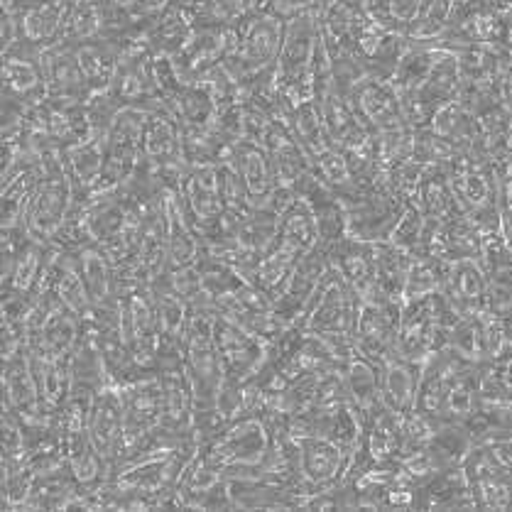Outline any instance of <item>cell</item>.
<instances>
[{"label":"cell","mask_w":512,"mask_h":512,"mask_svg":"<svg viewBox=\"0 0 512 512\" xmlns=\"http://www.w3.org/2000/svg\"><path fill=\"white\" fill-rule=\"evenodd\" d=\"M214 319V309H192V319L184 334L182 366L194 390V415L216 407V397L226 380L214 336Z\"/></svg>","instance_id":"obj_1"},{"label":"cell","mask_w":512,"mask_h":512,"mask_svg":"<svg viewBox=\"0 0 512 512\" xmlns=\"http://www.w3.org/2000/svg\"><path fill=\"white\" fill-rule=\"evenodd\" d=\"M199 451L211 464L223 468L228 478L260 476V466L270 451V427L263 415H245Z\"/></svg>","instance_id":"obj_2"},{"label":"cell","mask_w":512,"mask_h":512,"mask_svg":"<svg viewBox=\"0 0 512 512\" xmlns=\"http://www.w3.org/2000/svg\"><path fill=\"white\" fill-rule=\"evenodd\" d=\"M339 196L346 214V236L366 243L390 241L397 221L402 219L410 204L392 194L388 187H361L356 184Z\"/></svg>","instance_id":"obj_3"},{"label":"cell","mask_w":512,"mask_h":512,"mask_svg":"<svg viewBox=\"0 0 512 512\" xmlns=\"http://www.w3.org/2000/svg\"><path fill=\"white\" fill-rule=\"evenodd\" d=\"M282 37H285V18H280L277 13L245 18L238 25L236 49L228 54L223 67L241 86L258 79L260 74L270 72L277 64Z\"/></svg>","instance_id":"obj_4"},{"label":"cell","mask_w":512,"mask_h":512,"mask_svg":"<svg viewBox=\"0 0 512 512\" xmlns=\"http://www.w3.org/2000/svg\"><path fill=\"white\" fill-rule=\"evenodd\" d=\"M358 307H361V297L348 287L339 272L331 268L321 280L319 290L304 307L297 326L319 336H351L353 339Z\"/></svg>","instance_id":"obj_5"},{"label":"cell","mask_w":512,"mask_h":512,"mask_svg":"<svg viewBox=\"0 0 512 512\" xmlns=\"http://www.w3.org/2000/svg\"><path fill=\"white\" fill-rule=\"evenodd\" d=\"M143 125L145 111L140 108H123L118 113L116 121L108 128L106 167L86 199L118 192L138 172L140 162H143Z\"/></svg>","instance_id":"obj_6"},{"label":"cell","mask_w":512,"mask_h":512,"mask_svg":"<svg viewBox=\"0 0 512 512\" xmlns=\"http://www.w3.org/2000/svg\"><path fill=\"white\" fill-rule=\"evenodd\" d=\"M74 206L76 192L67 172V162H64L54 170H47L37 182L25 214V231L37 241L49 243L64 226V221L72 216Z\"/></svg>","instance_id":"obj_7"},{"label":"cell","mask_w":512,"mask_h":512,"mask_svg":"<svg viewBox=\"0 0 512 512\" xmlns=\"http://www.w3.org/2000/svg\"><path fill=\"white\" fill-rule=\"evenodd\" d=\"M143 162L160 174L165 187H179L187 170L182 152V125L167 106L145 111Z\"/></svg>","instance_id":"obj_8"},{"label":"cell","mask_w":512,"mask_h":512,"mask_svg":"<svg viewBox=\"0 0 512 512\" xmlns=\"http://www.w3.org/2000/svg\"><path fill=\"white\" fill-rule=\"evenodd\" d=\"M353 111L373 135H390L410 128L405 106L390 79L368 74L348 96Z\"/></svg>","instance_id":"obj_9"},{"label":"cell","mask_w":512,"mask_h":512,"mask_svg":"<svg viewBox=\"0 0 512 512\" xmlns=\"http://www.w3.org/2000/svg\"><path fill=\"white\" fill-rule=\"evenodd\" d=\"M238 27L233 25H199L187 40V45L172 57L174 67L184 81H199L214 72L236 49Z\"/></svg>","instance_id":"obj_10"},{"label":"cell","mask_w":512,"mask_h":512,"mask_svg":"<svg viewBox=\"0 0 512 512\" xmlns=\"http://www.w3.org/2000/svg\"><path fill=\"white\" fill-rule=\"evenodd\" d=\"M214 336L216 346H219L223 375L228 380H243L253 378L255 373H260V368L268 363L270 356V341L258 339V336L248 334L238 324H233L231 319L216 314L214 319Z\"/></svg>","instance_id":"obj_11"},{"label":"cell","mask_w":512,"mask_h":512,"mask_svg":"<svg viewBox=\"0 0 512 512\" xmlns=\"http://www.w3.org/2000/svg\"><path fill=\"white\" fill-rule=\"evenodd\" d=\"M402 304L385 299H361L356 317V348L373 363H383L397 353V331H400Z\"/></svg>","instance_id":"obj_12"},{"label":"cell","mask_w":512,"mask_h":512,"mask_svg":"<svg viewBox=\"0 0 512 512\" xmlns=\"http://www.w3.org/2000/svg\"><path fill=\"white\" fill-rule=\"evenodd\" d=\"M118 390H121L125 410V454L130 446L138 444L140 439L155 432L162 424V415H165V388H162L160 373H155L135 380V383L121 385Z\"/></svg>","instance_id":"obj_13"},{"label":"cell","mask_w":512,"mask_h":512,"mask_svg":"<svg viewBox=\"0 0 512 512\" xmlns=\"http://www.w3.org/2000/svg\"><path fill=\"white\" fill-rule=\"evenodd\" d=\"M3 410L13 412L23 424L57 422V417L49 415L42 405L27 348L18 356L3 361Z\"/></svg>","instance_id":"obj_14"},{"label":"cell","mask_w":512,"mask_h":512,"mask_svg":"<svg viewBox=\"0 0 512 512\" xmlns=\"http://www.w3.org/2000/svg\"><path fill=\"white\" fill-rule=\"evenodd\" d=\"M294 439H297L299 449V471L309 488L321 490L346 478L353 454H348L343 446L326 437H317V434Z\"/></svg>","instance_id":"obj_15"},{"label":"cell","mask_w":512,"mask_h":512,"mask_svg":"<svg viewBox=\"0 0 512 512\" xmlns=\"http://www.w3.org/2000/svg\"><path fill=\"white\" fill-rule=\"evenodd\" d=\"M177 189L199 233L214 226L226 214L219 184V167L216 165H187Z\"/></svg>","instance_id":"obj_16"},{"label":"cell","mask_w":512,"mask_h":512,"mask_svg":"<svg viewBox=\"0 0 512 512\" xmlns=\"http://www.w3.org/2000/svg\"><path fill=\"white\" fill-rule=\"evenodd\" d=\"M329 270H331L329 248H324L321 243L299 260L297 268L292 270L285 292H282V297L277 299L275 304L277 314H280V319L285 321V324L290 326L297 324L299 317H302L304 307H307L309 299L314 297V292L319 290L321 280H324Z\"/></svg>","instance_id":"obj_17"},{"label":"cell","mask_w":512,"mask_h":512,"mask_svg":"<svg viewBox=\"0 0 512 512\" xmlns=\"http://www.w3.org/2000/svg\"><path fill=\"white\" fill-rule=\"evenodd\" d=\"M228 162L236 167L238 177H241L245 192H248L255 209L268 206L272 194L280 189L268 150L258 143H250V140H238L231 147V152H228Z\"/></svg>","instance_id":"obj_18"},{"label":"cell","mask_w":512,"mask_h":512,"mask_svg":"<svg viewBox=\"0 0 512 512\" xmlns=\"http://www.w3.org/2000/svg\"><path fill=\"white\" fill-rule=\"evenodd\" d=\"M89 439L108 464H116L125 444V410L121 390L108 385L96 395L89 422Z\"/></svg>","instance_id":"obj_19"},{"label":"cell","mask_w":512,"mask_h":512,"mask_svg":"<svg viewBox=\"0 0 512 512\" xmlns=\"http://www.w3.org/2000/svg\"><path fill=\"white\" fill-rule=\"evenodd\" d=\"M441 294L459 314L486 312L488 275L481 260H449Z\"/></svg>","instance_id":"obj_20"},{"label":"cell","mask_w":512,"mask_h":512,"mask_svg":"<svg viewBox=\"0 0 512 512\" xmlns=\"http://www.w3.org/2000/svg\"><path fill=\"white\" fill-rule=\"evenodd\" d=\"M329 260L343 280L361 299L373 297L375 292V245L343 236L329 245Z\"/></svg>","instance_id":"obj_21"},{"label":"cell","mask_w":512,"mask_h":512,"mask_svg":"<svg viewBox=\"0 0 512 512\" xmlns=\"http://www.w3.org/2000/svg\"><path fill=\"white\" fill-rule=\"evenodd\" d=\"M76 0H37L18 15L20 37L35 42L37 47H52L67 35Z\"/></svg>","instance_id":"obj_22"},{"label":"cell","mask_w":512,"mask_h":512,"mask_svg":"<svg viewBox=\"0 0 512 512\" xmlns=\"http://www.w3.org/2000/svg\"><path fill=\"white\" fill-rule=\"evenodd\" d=\"M343 385L356 415L361 417L363 427L380 410H383V380H380V366L363 353H356L343 368Z\"/></svg>","instance_id":"obj_23"},{"label":"cell","mask_w":512,"mask_h":512,"mask_svg":"<svg viewBox=\"0 0 512 512\" xmlns=\"http://www.w3.org/2000/svg\"><path fill=\"white\" fill-rule=\"evenodd\" d=\"M42 72H45L47 96L79 98V101H86L91 96L72 42L62 40L57 45L45 47V52H42Z\"/></svg>","instance_id":"obj_24"},{"label":"cell","mask_w":512,"mask_h":512,"mask_svg":"<svg viewBox=\"0 0 512 512\" xmlns=\"http://www.w3.org/2000/svg\"><path fill=\"white\" fill-rule=\"evenodd\" d=\"M419 363L407 361L400 353H392L380 363V380H383V405L395 415L407 417L417 410L419 388Z\"/></svg>","instance_id":"obj_25"},{"label":"cell","mask_w":512,"mask_h":512,"mask_svg":"<svg viewBox=\"0 0 512 512\" xmlns=\"http://www.w3.org/2000/svg\"><path fill=\"white\" fill-rule=\"evenodd\" d=\"M74 260V268L84 282L91 304L101 307L116 299V270L106 250L96 243H86L76 250H67Z\"/></svg>","instance_id":"obj_26"},{"label":"cell","mask_w":512,"mask_h":512,"mask_svg":"<svg viewBox=\"0 0 512 512\" xmlns=\"http://www.w3.org/2000/svg\"><path fill=\"white\" fill-rule=\"evenodd\" d=\"M106 143L108 133H94L64 150V162H67V172L72 177L76 201H84L101 179L103 167H106Z\"/></svg>","instance_id":"obj_27"},{"label":"cell","mask_w":512,"mask_h":512,"mask_svg":"<svg viewBox=\"0 0 512 512\" xmlns=\"http://www.w3.org/2000/svg\"><path fill=\"white\" fill-rule=\"evenodd\" d=\"M375 245V292L368 299H385V302L402 304L405 302V285L407 275H410L412 258L395 243L383 241Z\"/></svg>","instance_id":"obj_28"},{"label":"cell","mask_w":512,"mask_h":512,"mask_svg":"<svg viewBox=\"0 0 512 512\" xmlns=\"http://www.w3.org/2000/svg\"><path fill=\"white\" fill-rule=\"evenodd\" d=\"M412 204L422 211L427 219L434 221H451L456 219L459 214H464L456 201L454 187H451V179H449V170L444 165H429L424 170L422 179L417 184V192Z\"/></svg>","instance_id":"obj_29"},{"label":"cell","mask_w":512,"mask_h":512,"mask_svg":"<svg viewBox=\"0 0 512 512\" xmlns=\"http://www.w3.org/2000/svg\"><path fill=\"white\" fill-rule=\"evenodd\" d=\"M76 47V59H79L81 74H84L86 86L91 94H101V91L111 89L113 79H116L118 67H121V52L123 49L116 42L106 40V37H96V40L79 42Z\"/></svg>","instance_id":"obj_30"},{"label":"cell","mask_w":512,"mask_h":512,"mask_svg":"<svg viewBox=\"0 0 512 512\" xmlns=\"http://www.w3.org/2000/svg\"><path fill=\"white\" fill-rule=\"evenodd\" d=\"M162 388H165V415L162 429L174 434H194V390L184 366L160 370Z\"/></svg>","instance_id":"obj_31"},{"label":"cell","mask_w":512,"mask_h":512,"mask_svg":"<svg viewBox=\"0 0 512 512\" xmlns=\"http://www.w3.org/2000/svg\"><path fill=\"white\" fill-rule=\"evenodd\" d=\"M165 103L182 128H206L219 118V106L201 81H182Z\"/></svg>","instance_id":"obj_32"},{"label":"cell","mask_w":512,"mask_h":512,"mask_svg":"<svg viewBox=\"0 0 512 512\" xmlns=\"http://www.w3.org/2000/svg\"><path fill=\"white\" fill-rule=\"evenodd\" d=\"M30 363H32V373H35L37 388H40L42 395V405L49 415L57 417L59 407L64 405V400L69 397V392L74 388V378H72V366L69 361H62V358H49L45 353L30 351Z\"/></svg>","instance_id":"obj_33"},{"label":"cell","mask_w":512,"mask_h":512,"mask_svg":"<svg viewBox=\"0 0 512 512\" xmlns=\"http://www.w3.org/2000/svg\"><path fill=\"white\" fill-rule=\"evenodd\" d=\"M446 346L468 363H490L488 314H459L446 331Z\"/></svg>","instance_id":"obj_34"},{"label":"cell","mask_w":512,"mask_h":512,"mask_svg":"<svg viewBox=\"0 0 512 512\" xmlns=\"http://www.w3.org/2000/svg\"><path fill=\"white\" fill-rule=\"evenodd\" d=\"M69 366H72V378L74 385H84V388L98 390L111 385V375H108L106 356L101 351V343L94 336V331L86 326L84 339H81L76 351L69 358Z\"/></svg>","instance_id":"obj_35"},{"label":"cell","mask_w":512,"mask_h":512,"mask_svg":"<svg viewBox=\"0 0 512 512\" xmlns=\"http://www.w3.org/2000/svg\"><path fill=\"white\" fill-rule=\"evenodd\" d=\"M98 390L84 388V385H74L64 405L57 412V429L62 432L64 441L89 434L91 412H94Z\"/></svg>","instance_id":"obj_36"},{"label":"cell","mask_w":512,"mask_h":512,"mask_svg":"<svg viewBox=\"0 0 512 512\" xmlns=\"http://www.w3.org/2000/svg\"><path fill=\"white\" fill-rule=\"evenodd\" d=\"M446 268H449V260L446 258H437V255H417L415 263H412L410 268V275H407L405 302L407 299L429 297V294L441 292Z\"/></svg>","instance_id":"obj_37"},{"label":"cell","mask_w":512,"mask_h":512,"mask_svg":"<svg viewBox=\"0 0 512 512\" xmlns=\"http://www.w3.org/2000/svg\"><path fill=\"white\" fill-rule=\"evenodd\" d=\"M456 0H422L415 23L407 30L412 42H437L451 25Z\"/></svg>","instance_id":"obj_38"},{"label":"cell","mask_w":512,"mask_h":512,"mask_svg":"<svg viewBox=\"0 0 512 512\" xmlns=\"http://www.w3.org/2000/svg\"><path fill=\"white\" fill-rule=\"evenodd\" d=\"M424 233H427V216L415 204H410L405 209V214H402V219L397 221L390 243H395L397 248H402L412 258H417L424 250Z\"/></svg>","instance_id":"obj_39"},{"label":"cell","mask_w":512,"mask_h":512,"mask_svg":"<svg viewBox=\"0 0 512 512\" xmlns=\"http://www.w3.org/2000/svg\"><path fill=\"white\" fill-rule=\"evenodd\" d=\"M27 454L25 427L13 412L3 410V464H23Z\"/></svg>","instance_id":"obj_40"},{"label":"cell","mask_w":512,"mask_h":512,"mask_svg":"<svg viewBox=\"0 0 512 512\" xmlns=\"http://www.w3.org/2000/svg\"><path fill=\"white\" fill-rule=\"evenodd\" d=\"M243 0H214V20L221 25L238 27L243 23Z\"/></svg>","instance_id":"obj_41"},{"label":"cell","mask_w":512,"mask_h":512,"mask_svg":"<svg viewBox=\"0 0 512 512\" xmlns=\"http://www.w3.org/2000/svg\"><path fill=\"white\" fill-rule=\"evenodd\" d=\"M490 368H493L495 378H498L500 383H505L508 388H512V331H510L508 343H505L503 351H500L498 356L490 361Z\"/></svg>","instance_id":"obj_42"},{"label":"cell","mask_w":512,"mask_h":512,"mask_svg":"<svg viewBox=\"0 0 512 512\" xmlns=\"http://www.w3.org/2000/svg\"><path fill=\"white\" fill-rule=\"evenodd\" d=\"M174 0H138V3L133 5L135 13L140 15V18H155V15H160L162 10H167Z\"/></svg>","instance_id":"obj_43"},{"label":"cell","mask_w":512,"mask_h":512,"mask_svg":"<svg viewBox=\"0 0 512 512\" xmlns=\"http://www.w3.org/2000/svg\"><path fill=\"white\" fill-rule=\"evenodd\" d=\"M116 3H121V5H135V3H138V0H116Z\"/></svg>","instance_id":"obj_44"}]
</instances>
